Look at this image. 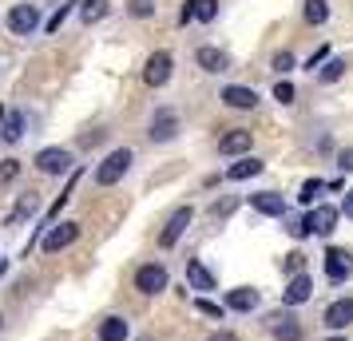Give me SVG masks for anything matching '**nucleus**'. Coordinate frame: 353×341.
Instances as JSON below:
<instances>
[{
	"label": "nucleus",
	"instance_id": "obj_38",
	"mask_svg": "<svg viewBox=\"0 0 353 341\" xmlns=\"http://www.w3.org/2000/svg\"><path fill=\"white\" fill-rule=\"evenodd\" d=\"M341 214H345V218L353 223V187L345 191V203H341Z\"/></svg>",
	"mask_w": 353,
	"mask_h": 341
},
{
	"label": "nucleus",
	"instance_id": "obj_42",
	"mask_svg": "<svg viewBox=\"0 0 353 341\" xmlns=\"http://www.w3.org/2000/svg\"><path fill=\"white\" fill-rule=\"evenodd\" d=\"M4 270H8V258H0V274H4Z\"/></svg>",
	"mask_w": 353,
	"mask_h": 341
},
{
	"label": "nucleus",
	"instance_id": "obj_41",
	"mask_svg": "<svg viewBox=\"0 0 353 341\" xmlns=\"http://www.w3.org/2000/svg\"><path fill=\"white\" fill-rule=\"evenodd\" d=\"M325 341H350V338H345V333H334V338H325Z\"/></svg>",
	"mask_w": 353,
	"mask_h": 341
},
{
	"label": "nucleus",
	"instance_id": "obj_20",
	"mask_svg": "<svg viewBox=\"0 0 353 341\" xmlns=\"http://www.w3.org/2000/svg\"><path fill=\"white\" fill-rule=\"evenodd\" d=\"M214 17H219V0H187L183 12H179L183 24H191V20H214Z\"/></svg>",
	"mask_w": 353,
	"mask_h": 341
},
{
	"label": "nucleus",
	"instance_id": "obj_8",
	"mask_svg": "<svg viewBox=\"0 0 353 341\" xmlns=\"http://www.w3.org/2000/svg\"><path fill=\"white\" fill-rule=\"evenodd\" d=\"M337 218H341V211L321 203V207H314V211L305 214V227H310V234H321V238H330V234L337 230Z\"/></svg>",
	"mask_w": 353,
	"mask_h": 341
},
{
	"label": "nucleus",
	"instance_id": "obj_26",
	"mask_svg": "<svg viewBox=\"0 0 353 341\" xmlns=\"http://www.w3.org/2000/svg\"><path fill=\"white\" fill-rule=\"evenodd\" d=\"M80 17L88 20V24H96V20H103V17H108V0H83Z\"/></svg>",
	"mask_w": 353,
	"mask_h": 341
},
{
	"label": "nucleus",
	"instance_id": "obj_2",
	"mask_svg": "<svg viewBox=\"0 0 353 341\" xmlns=\"http://www.w3.org/2000/svg\"><path fill=\"white\" fill-rule=\"evenodd\" d=\"M135 290L147 293V298H155V293L167 290V266L163 262H147L135 270Z\"/></svg>",
	"mask_w": 353,
	"mask_h": 341
},
{
	"label": "nucleus",
	"instance_id": "obj_27",
	"mask_svg": "<svg viewBox=\"0 0 353 341\" xmlns=\"http://www.w3.org/2000/svg\"><path fill=\"white\" fill-rule=\"evenodd\" d=\"M321 187H325L321 179H305L302 191H298V203H305V207H310V203H314V195H321Z\"/></svg>",
	"mask_w": 353,
	"mask_h": 341
},
{
	"label": "nucleus",
	"instance_id": "obj_13",
	"mask_svg": "<svg viewBox=\"0 0 353 341\" xmlns=\"http://www.w3.org/2000/svg\"><path fill=\"white\" fill-rule=\"evenodd\" d=\"M147 135H151V143H171V139L179 135V115L167 112V107H163V112H155L151 131H147Z\"/></svg>",
	"mask_w": 353,
	"mask_h": 341
},
{
	"label": "nucleus",
	"instance_id": "obj_23",
	"mask_svg": "<svg viewBox=\"0 0 353 341\" xmlns=\"http://www.w3.org/2000/svg\"><path fill=\"white\" fill-rule=\"evenodd\" d=\"M194 60H199L203 72H226V52H219V48H199Z\"/></svg>",
	"mask_w": 353,
	"mask_h": 341
},
{
	"label": "nucleus",
	"instance_id": "obj_18",
	"mask_svg": "<svg viewBox=\"0 0 353 341\" xmlns=\"http://www.w3.org/2000/svg\"><path fill=\"white\" fill-rule=\"evenodd\" d=\"M250 207L258 214H266V218H282L286 214V198L274 195V191H258V195H250Z\"/></svg>",
	"mask_w": 353,
	"mask_h": 341
},
{
	"label": "nucleus",
	"instance_id": "obj_28",
	"mask_svg": "<svg viewBox=\"0 0 353 341\" xmlns=\"http://www.w3.org/2000/svg\"><path fill=\"white\" fill-rule=\"evenodd\" d=\"M32 211H36V198H32V195H28V198H20V203H17V211L8 214V227H17L20 218H24V214H32Z\"/></svg>",
	"mask_w": 353,
	"mask_h": 341
},
{
	"label": "nucleus",
	"instance_id": "obj_36",
	"mask_svg": "<svg viewBox=\"0 0 353 341\" xmlns=\"http://www.w3.org/2000/svg\"><path fill=\"white\" fill-rule=\"evenodd\" d=\"M274 68H278V72H290V68H294V56H290V52H278V56H274Z\"/></svg>",
	"mask_w": 353,
	"mask_h": 341
},
{
	"label": "nucleus",
	"instance_id": "obj_7",
	"mask_svg": "<svg viewBox=\"0 0 353 341\" xmlns=\"http://www.w3.org/2000/svg\"><path fill=\"white\" fill-rule=\"evenodd\" d=\"M8 28H12L17 36H32L36 28H40V8H36V4H12Z\"/></svg>",
	"mask_w": 353,
	"mask_h": 341
},
{
	"label": "nucleus",
	"instance_id": "obj_24",
	"mask_svg": "<svg viewBox=\"0 0 353 341\" xmlns=\"http://www.w3.org/2000/svg\"><path fill=\"white\" fill-rule=\"evenodd\" d=\"M302 17H305V24H325L330 20V4L325 0H305Z\"/></svg>",
	"mask_w": 353,
	"mask_h": 341
},
{
	"label": "nucleus",
	"instance_id": "obj_40",
	"mask_svg": "<svg viewBox=\"0 0 353 341\" xmlns=\"http://www.w3.org/2000/svg\"><path fill=\"white\" fill-rule=\"evenodd\" d=\"M321 60H325V48H318V52H314V56H310V64H305V68H310V72H314V68H318Z\"/></svg>",
	"mask_w": 353,
	"mask_h": 341
},
{
	"label": "nucleus",
	"instance_id": "obj_25",
	"mask_svg": "<svg viewBox=\"0 0 353 341\" xmlns=\"http://www.w3.org/2000/svg\"><path fill=\"white\" fill-rule=\"evenodd\" d=\"M282 274H286V278L305 274V254H302V250H290V254H282Z\"/></svg>",
	"mask_w": 353,
	"mask_h": 341
},
{
	"label": "nucleus",
	"instance_id": "obj_32",
	"mask_svg": "<svg viewBox=\"0 0 353 341\" xmlns=\"http://www.w3.org/2000/svg\"><path fill=\"white\" fill-rule=\"evenodd\" d=\"M274 99H278V103H294V83L278 80V83H274Z\"/></svg>",
	"mask_w": 353,
	"mask_h": 341
},
{
	"label": "nucleus",
	"instance_id": "obj_9",
	"mask_svg": "<svg viewBox=\"0 0 353 341\" xmlns=\"http://www.w3.org/2000/svg\"><path fill=\"white\" fill-rule=\"evenodd\" d=\"M266 325H270L274 341H302V325H298V318H294L290 309L270 313V318H266Z\"/></svg>",
	"mask_w": 353,
	"mask_h": 341
},
{
	"label": "nucleus",
	"instance_id": "obj_11",
	"mask_svg": "<svg viewBox=\"0 0 353 341\" xmlns=\"http://www.w3.org/2000/svg\"><path fill=\"white\" fill-rule=\"evenodd\" d=\"M310 298H314V278L310 274H294L286 282V290H282V306H305V302H310Z\"/></svg>",
	"mask_w": 353,
	"mask_h": 341
},
{
	"label": "nucleus",
	"instance_id": "obj_3",
	"mask_svg": "<svg viewBox=\"0 0 353 341\" xmlns=\"http://www.w3.org/2000/svg\"><path fill=\"white\" fill-rule=\"evenodd\" d=\"M72 151L68 147H44L40 155H36V171L40 175H68L72 171Z\"/></svg>",
	"mask_w": 353,
	"mask_h": 341
},
{
	"label": "nucleus",
	"instance_id": "obj_43",
	"mask_svg": "<svg viewBox=\"0 0 353 341\" xmlns=\"http://www.w3.org/2000/svg\"><path fill=\"white\" fill-rule=\"evenodd\" d=\"M0 329H4V318H0Z\"/></svg>",
	"mask_w": 353,
	"mask_h": 341
},
{
	"label": "nucleus",
	"instance_id": "obj_15",
	"mask_svg": "<svg viewBox=\"0 0 353 341\" xmlns=\"http://www.w3.org/2000/svg\"><path fill=\"white\" fill-rule=\"evenodd\" d=\"M96 338L99 341H128L131 338V322L123 318V313H108V318L99 322Z\"/></svg>",
	"mask_w": 353,
	"mask_h": 341
},
{
	"label": "nucleus",
	"instance_id": "obj_34",
	"mask_svg": "<svg viewBox=\"0 0 353 341\" xmlns=\"http://www.w3.org/2000/svg\"><path fill=\"white\" fill-rule=\"evenodd\" d=\"M337 167H341V171H350V175H353V147H345V151H337Z\"/></svg>",
	"mask_w": 353,
	"mask_h": 341
},
{
	"label": "nucleus",
	"instance_id": "obj_16",
	"mask_svg": "<svg viewBox=\"0 0 353 341\" xmlns=\"http://www.w3.org/2000/svg\"><path fill=\"white\" fill-rule=\"evenodd\" d=\"M250 143H254V131L234 127V131H226L223 139H219V155H246Z\"/></svg>",
	"mask_w": 353,
	"mask_h": 341
},
{
	"label": "nucleus",
	"instance_id": "obj_33",
	"mask_svg": "<svg viewBox=\"0 0 353 341\" xmlns=\"http://www.w3.org/2000/svg\"><path fill=\"white\" fill-rule=\"evenodd\" d=\"M234 207H239L234 198H223V203H214V207H210V218H230V211H234Z\"/></svg>",
	"mask_w": 353,
	"mask_h": 341
},
{
	"label": "nucleus",
	"instance_id": "obj_22",
	"mask_svg": "<svg viewBox=\"0 0 353 341\" xmlns=\"http://www.w3.org/2000/svg\"><path fill=\"white\" fill-rule=\"evenodd\" d=\"M0 123H4V127H0V135H4L8 143H20V139H24V115H20V112L0 107Z\"/></svg>",
	"mask_w": 353,
	"mask_h": 341
},
{
	"label": "nucleus",
	"instance_id": "obj_14",
	"mask_svg": "<svg viewBox=\"0 0 353 341\" xmlns=\"http://www.w3.org/2000/svg\"><path fill=\"white\" fill-rule=\"evenodd\" d=\"M187 286L199 290V293H210V290H219V278L207 270V262L191 258V262H187Z\"/></svg>",
	"mask_w": 353,
	"mask_h": 341
},
{
	"label": "nucleus",
	"instance_id": "obj_4",
	"mask_svg": "<svg viewBox=\"0 0 353 341\" xmlns=\"http://www.w3.org/2000/svg\"><path fill=\"white\" fill-rule=\"evenodd\" d=\"M76 238H80V223H60V227L44 230L40 246H44V254H60V250H68Z\"/></svg>",
	"mask_w": 353,
	"mask_h": 341
},
{
	"label": "nucleus",
	"instance_id": "obj_10",
	"mask_svg": "<svg viewBox=\"0 0 353 341\" xmlns=\"http://www.w3.org/2000/svg\"><path fill=\"white\" fill-rule=\"evenodd\" d=\"M321 325L334 329V333H341L345 325H353V298H337V302H330L325 313H321Z\"/></svg>",
	"mask_w": 353,
	"mask_h": 341
},
{
	"label": "nucleus",
	"instance_id": "obj_29",
	"mask_svg": "<svg viewBox=\"0 0 353 341\" xmlns=\"http://www.w3.org/2000/svg\"><path fill=\"white\" fill-rule=\"evenodd\" d=\"M194 309H199V313H207V318H219V322H223V313H226V306L210 302V298H199V302H194Z\"/></svg>",
	"mask_w": 353,
	"mask_h": 341
},
{
	"label": "nucleus",
	"instance_id": "obj_5",
	"mask_svg": "<svg viewBox=\"0 0 353 341\" xmlns=\"http://www.w3.org/2000/svg\"><path fill=\"white\" fill-rule=\"evenodd\" d=\"M191 223H194V207H179V211L167 218V227L159 230V246H163V250H171V246L187 234V227H191Z\"/></svg>",
	"mask_w": 353,
	"mask_h": 341
},
{
	"label": "nucleus",
	"instance_id": "obj_19",
	"mask_svg": "<svg viewBox=\"0 0 353 341\" xmlns=\"http://www.w3.org/2000/svg\"><path fill=\"white\" fill-rule=\"evenodd\" d=\"M223 103L226 107H234V112H250L258 103V92L254 87H239V83H230V87H223Z\"/></svg>",
	"mask_w": 353,
	"mask_h": 341
},
{
	"label": "nucleus",
	"instance_id": "obj_31",
	"mask_svg": "<svg viewBox=\"0 0 353 341\" xmlns=\"http://www.w3.org/2000/svg\"><path fill=\"white\" fill-rule=\"evenodd\" d=\"M341 72H345V60H330V64L321 68V80L334 83V80H341Z\"/></svg>",
	"mask_w": 353,
	"mask_h": 341
},
{
	"label": "nucleus",
	"instance_id": "obj_35",
	"mask_svg": "<svg viewBox=\"0 0 353 341\" xmlns=\"http://www.w3.org/2000/svg\"><path fill=\"white\" fill-rule=\"evenodd\" d=\"M64 17H68V4H60V8H56V17L48 20V32H60V24H64Z\"/></svg>",
	"mask_w": 353,
	"mask_h": 341
},
{
	"label": "nucleus",
	"instance_id": "obj_39",
	"mask_svg": "<svg viewBox=\"0 0 353 341\" xmlns=\"http://www.w3.org/2000/svg\"><path fill=\"white\" fill-rule=\"evenodd\" d=\"M207 341H239V338H234V333H230V329H214V333H210Z\"/></svg>",
	"mask_w": 353,
	"mask_h": 341
},
{
	"label": "nucleus",
	"instance_id": "obj_17",
	"mask_svg": "<svg viewBox=\"0 0 353 341\" xmlns=\"http://www.w3.org/2000/svg\"><path fill=\"white\" fill-rule=\"evenodd\" d=\"M262 306V293L254 286H239V290L226 293V309H234V313H250V309Z\"/></svg>",
	"mask_w": 353,
	"mask_h": 341
},
{
	"label": "nucleus",
	"instance_id": "obj_1",
	"mask_svg": "<svg viewBox=\"0 0 353 341\" xmlns=\"http://www.w3.org/2000/svg\"><path fill=\"white\" fill-rule=\"evenodd\" d=\"M131 159H135V155H131V147H115L112 155L96 167V183H99V187H115V183L131 171Z\"/></svg>",
	"mask_w": 353,
	"mask_h": 341
},
{
	"label": "nucleus",
	"instance_id": "obj_12",
	"mask_svg": "<svg viewBox=\"0 0 353 341\" xmlns=\"http://www.w3.org/2000/svg\"><path fill=\"white\" fill-rule=\"evenodd\" d=\"M171 52H155L151 60H147V68H143V80H147V87H163V83L171 80Z\"/></svg>",
	"mask_w": 353,
	"mask_h": 341
},
{
	"label": "nucleus",
	"instance_id": "obj_21",
	"mask_svg": "<svg viewBox=\"0 0 353 341\" xmlns=\"http://www.w3.org/2000/svg\"><path fill=\"white\" fill-rule=\"evenodd\" d=\"M262 171H266V163L254 159V155H246V159H239L230 171H226V179H230V183H242V179H254V175H262Z\"/></svg>",
	"mask_w": 353,
	"mask_h": 341
},
{
	"label": "nucleus",
	"instance_id": "obj_6",
	"mask_svg": "<svg viewBox=\"0 0 353 341\" xmlns=\"http://www.w3.org/2000/svg\"><path fill=\"white\" fill-rule=\"evenodd\" d=\"M325 278H330V282H345V278H353V250L330 246V250H325Z\"/></svg>",
	"mask_w": 353,
	"mask_h": 341
},
{
	"label": "nucleus",
	"instance_id": "obj_30",
	"mask_svg": "<svg viewBox=\"0 0 353 341\" xmlns=\"http://www.w3.org/2000/svg\"><path fill=\"white\" fill-rule=\"evenodd\" d=\"M17 175H20V159H4L0 163V187H8Z\"/></svg>",
	"mask_w": 353,
	"mask_h": 341
},
{
	"label": "nucleus",
	"instance_id": "obj_37",
	"mask_svg": "<svg viewBox=\"0 0 353 341\" xmlns=\"http://www.w3.org/2000/svg\"><path fill=\"white\" fill-rule=\"evenodd\" d=\"M131 12L135 17H151V0H131Z\"/></svg>",
	"mask_w": 353,
	"mask_h": 341
}]
</instances>
